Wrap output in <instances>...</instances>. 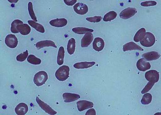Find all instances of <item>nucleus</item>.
Segmentation results:
<instances>
[{"label":"nucleus","mask_w":161,"mask_h":115,"mask_svg":"<svg viewBox=\"0 0 161 115\" xmlns=\"http://www.w3.org/2000/svg\"><path fill=\"white\" fill-rule=\"evenodd\" d=\"M64 2L67 5L72 6L74 5V4L76 3L77 0H64Z\"/></svg>","instance_id":"nucleus-35"},{"label":"nucleus","mask_w":161,"mask_h":115,"mask_svg":"<svg viewBox=\"0 0 161 115\" xmlns=\"http://www.w3.org/2000/svg\"><path fill=\"white\" fill-rule=\"evenodd\" d=\"M28 107L26 104L20 103L17 105L15 108V112L17 115H25L28 112Z\"/></svg>","instance_id":"nucleus-14"},{"label":"nucleus","mask_w":161,"mask_h":115,"mask_svg":"<svg viewBox=\"0 0 161 115\" xmlns=\"http://www.w3.org/2000/svg\"><path fill=\"white\" fill-rule=\"evenodd\" d=\"M105 47L104 41L102 38L97 37L93 42V48L97 52H99L103 50Z\"/></svg>","instance_id":"nucleus-12"},{"label":"nucleus","mask_w":161,"mask_h":115,"mask_svg":"<svg viewBox=\"0 0 161 115\" xmlns=\"http://www.w3.org/2000/svg\"><path fill=\"white\" fill-rule=\"evenodd\" d=\"M152 96L150 93L144 94L141 101V102L143 105L149 104L152 102Z\"/></svg>","instance_id":"nucleus-29"},{"label":"nucleus","mask_w":161,"mask_h":115,"mask_svg":"<svg viewBox=\"0 0 161 115\" xmlns=\"http://www.w3.org/2000/svg\"><path fill=\"white\" fill-rule=\"evenodd\" d=\"M154 83L149 82V81L147 85H146L145 87L144 88V89L142 91V94H144L148 92V91H149L152 89L153 86H154Z\"/></svg>","instance_id":"nucleus-33"},{"label":"nucleus","mask_w":161,"mask_h":115,"mask_svg":"<svg viewBox=\"0 0 161 115\" xmlns=\"http://www.w3.org/2000/svg\"><path fill=\"white\" fill-rule=\"evenodd\" d=\"M8 1L9 2H11V3H14H14H17V2H18V1H9V0H8Z\"/></svg>","instance_id":"nucleus-37"},{"label":"nucleus","mask_w":161,"mask_h":115,"mask_svg":"<svg viewBox=\"0 0 161 115\" xmlns=\"http://www.w3.org/2000/svg\"><path fill=\"white\" fill-rule=\"evenodd\" d=\"M48 79L47 73L44 71H40L35 75L33 78V82L36 86H40L45 84Z\"/></svg>","instance_id":"nucleus-2"},{"label":"nucleus","mask_w":161,"mask_h":115,"mask_svg":"<svg viewBox=\"0 0 161 115\" xmlns=\"http://www.w3.org/2000/svg\"><path fill=\"white\" fill-rule=\"evenodd\" d=\"M76 104L78 110L80 112L92 108L94 106V103L92 102L87 101H79L77 102Z\"/></svg>","instance_id":"nucleus-8"},{"label":"nucleus","mask_w":161,"mask_h":115,"mask_svg":"<svg viewBox=\"0 0 161 115\" xmlns=\"http://www.w3.org/2000/svg\"><path fill=\"white\" fill-rule=\"evenodd\" d=\"M93 35L92 33L88 32V33H86L81 40L80 45H81V47H87L92 42L93 40Z\"/></svg>","instance_id":"nucleus-11"},{"label":"nucleus","mask_w":161,"mask_h":115,"mask_svg":"<svg viewBox=\"0 0 161 115\" xmlns=\"http://www.w3.org/2000/svg\"><path fill=\"white\" fill-rule=\"evenodd\" d=\"M142 57L147 61H153L159 59L160 57V54L157 52L152 51L144 53L142 55Z\"/></svg>","instance_id":"nucleus-17"},{"label":"nucleus","mask_w":161,"mask_h":115,"mask_svg":"<svg viewBox=\"0 0 161 115\" xmlns=\"http://www.w3.org/2000/svg\"><path fill=\"white\" fill-rule=\"evenodd\" d=\"M17 30L19 33L23 36L28 35L31 31L30 27L26 24L19 25L17 26Z\"/></svg>","instance_id":"nucleus-20"},{"label":"nucleus","mask_w":161,"mask_h":115,"mask_svg":"<svg viewBox=\"0 0 161 115\" xmlns=\"http://www.w3.org/2000/svg\"><path fill=\"white\" fill-rule=\"evenodd\" d=\"M75 40L74 38L69 39L67 45V51L70 55H72L75 52Z\"/></svg>","instance_id":"nucleus-24"},{"label":"nucleus","mask_w":161,"mask_h":115,"mask_svg":"<svg viewBox=\"0 0 161 115\" xmlns=\"http://www.w3.org/2000/svg\"><path fill=\"white\" fill-rule=\"evenodd\" d=\"M102 17L101 16H95L93 17H86V19L91 23H99L102 20Z\"/></svg>","instance_id":"nucleus-32"},{"label":"nucleus","mask_w":161,"mask_h":115,"mask_svg":"<svg viewBox=\"0 0 161 115\" xmlns=\"http://www.w3.org/2000/svg\"><path fill=\"white\" fill-rule=\"evenodd\" d=\"M95 64V62L94 61L84 62L76 63L74 64V67L76 69H86L92 67Z\"/></svg>","instance_id":"nucleus-19"},{"label":"nucleus","mask_w":161,"mask_h":115,"mask_svg":"<svg viewBox=\"0 0 161 115\" xmlns=\"http://www.w3.org/2000/svg\"><path fill=\"white\" fill-rule=\"evenodd\" d=\"M49 24L52 26L57 28H62L66 26L68 24V21L66 19L60 18L53 19L49 22Z\"/></svg>","instance_id":"nucleus-16"},{"label":"nucleus","mask_w":161,"mask_h":115,"mask_svg":"<svg viewBox=\"0 0 161 115\" xmlns=\"http://www.w3.org/2000/svg\"><path fill=\"white\" fill-rule=\"evenodd\" d=\"M28 10L30 16L33 20L36 22H37V17L33 11V3L31 2H29L28 3Z\"/></svg>","instance_id":"nucleus-30"},{"label":"nucleus","mask_w":161,"mask_h":115,"mask_svg":"<svg viewBox=\"0 0 161 115\" xmlns=\"http://www.w3.org/2000/svg\"><path fill=\"white\" fill-rule=\"evenodd\" d=\"M53 47L55 48H57L55 43L51 40L42 41L38 42L36 44V47L38 49H41L45 47Z\"/></svg>","instance_id":"nucleus-18"},{"label":"nucleus","mask_w":161,"mask_h":115,"mask_svg":"<svg viewBox=\"0 0 161 115\" xmlns=\"http://www.w3.org/2000/svg\"><path fill=\"white\" fill-rule=\"evenodd\" d=\"M137 12V10L136 8L129 7L120 12L119 17L122 19H127L134 16Z\"/></svg>","instance_id":"nucleus-6"},{"label":"nucleus","mask_w":161,"mask_h":115,"mask_svg":"<svg viewBox=\"0 0 161 115\" xmlns=\"http://www.w3.org/2000/svg\"><path fill=\"white\" fill-rule=\"evenodd\" d=\"M64 102L66 103H70L76 101L80 98V96L78 94L64 93L63 95Z\"/></svg>","instance_id":"nucleus-13"},{"label":"nucleus","mask_w":161,"mask_h":115,"mask_svg":"<svg viewBox=\"0 0 161 115\" xmlns=\"http://www.w3.org/2000/svg\"><path fill=\"white\" fill-rule=\"evenodd\" d=\"M145 78L149 82H158L159 79V74L157 70H152L147 72L145 75Z\"/></svg>","instance_id":"nucleus-4"},{"label":"nucleus","mask_w":161,"mask_h":115,"mask_svg":"<svg viewBox=\"0 0 161 115\" xmlns=\"http://www.w3.org/2000/svg\"><path fill=\"white\" fill-rule=\"evenodd\" d=\"M155 42V37L153 33L150 32H147L144 38L140 41V43L143 47H150L153 46Z\"/></svg>","instance_id":"nucleus-3"},{"label":"nucleus","mask_w":161,"mask_h":115,"mask_svg":"<svg viewBox=\"0 0 161 115\" xmlns=\"http://www.w3.org/2000/svg\"><path fill=\"white\" fill-rule=\"evenodd\" d=\"M157 4V2L155 1H150L147 2H143L141 3V6L143 7H148L156 6Z\"/></svg>","instance_id":"nucleus-34"},{"label":"nucleus","mask_w":161,"mask_h":115,"mask_svg":"<svg viewBox=\"0 0 161 115\" xmlns=\"http://www.w3.org/2000/svg\"><path fill=\"white\" fill-rule=\"evenodd\" d=\"M5 42L6 45L11 49H14L18 44V39L14 35L8 34L6 36Z\"/></svg>","instance_id":"nucleus-7"},{"label":"nucleus","mask_w":161,"mask_h":115,"mask_svg":"<svg viewBox=\"0 0 161 115\" xmlns=\"http://www.w3.org/2000/svg\"><path fill=\"white\" fill-rule=\"evenodd\" d=\"M28 23L32 28H34L37 31L41 33H45V29L44 27L39 23H36L33 20H28Z\"/></svg>","instance_id":"nucleus-23"},{"label":"nucleus","mask_w":161,"mask_h":115,"mask_svg":"<svg viewBox=\"0 0 161 115\" xmlns=\"http://www.w3.org/2000/svg\"><path fill=\"white\" fill-rule=\"evenodd\" d=\"M72 31L74 33L78 34H86V33H88V32L92 33L94 32V30L93 29L83 28V27H77V28H73Z\"/></svg>","instance_id":"nucleus-25"},{"label":"nucleus","mask_w":161,"mask_h":115,"mask_svg":"<svg viewBox=\"0 0 161 115\" xmlns=\"http://www.w3.org/2000/svg\"><path fill=\"white\" fill-rule=\"evenodd\" d=\"M137 68L140 71L145 72L151 68V65L149 62L146 61L144 58L140 59L136 64Z\"/></svg>","instance_id":"nucleus-10"},{"label":"nucleus","mask_w":161,"mask_h":115,"mask_svg":"<svg viewBox=\"0 0 161 115\" xmlns=\"http://www.w3.org/2000/svg\"><path fill=\"white\" fill-rule=\"evenodd\" d=\"M27 61L32 65H38L41 64L42 60L33 54H30L27 58Z\"/></svg>","instance_id":"nucleus-26"},{"label":"nucleus","mask_w":161,"mask_h":115,"mask_svg":"<svg viewBox=\"0 0 161 115\" xmlns=\"http://www.w3.org/2000/svg\"><path fill=\"white\" fill-rule=\"evenodd\" d=\"M146 33V30L144 28H142L139 30L135 34L134 37V41L136 42L141 41L144 38Z\"/></svg>","instance_id":"nucleus-21"},{"label":"nucleus","mask_w":161,"mask_h":115,"mask_svg":"<svg viewBox=\"0 0 161 115\" xmlns=\"http://www.w3.org/2000/svg\"><path fill=\"white\" fill-rule=\"evenodd\" d=\"M74 9L78 14L85 15L88 12V7L83 3H78L74 6Z\"/></svg>","instance_id":"nucleus-9"},{"label":"nucleus","mask_w":161,"mask_h":115,"mask_svg":"<svg viewBox=\"0 0 161 115\" xmlns=\"http://www.w3.org/2000/svg\"><path fill=\"white\" fill-rule=\"evenodd\" d=\"M123 50L125 52L132 50H138L143 51V48L133 42H130L126 43V44L123 45Z\"/></svg>","instance_id":"nucleus-15"},{"label":"nucleus","mask_w":161,"mask_h":115,"mask_svg":"<svg viewBox=\"0 0 161 115\" xmlns=\"http://www.w3.org/2000/svg\"><path fill=\"white\" fill-rule=\"evenodd\" d=\"M23 23L21 20L19 19H15L12 22L11 24V31L13 33H19L17 30V26L19 25L23 24Z\"/></svg>","instance_id":"nucleus-28"},{"label":"nucleus","mask_w":161,"mask_h":115,"mask_svg":"<svg viewBox=\"0 0 161 115\" xmlns=\"http://www.w3.org/2000/svg\"><path fill=\"white\" fill-rule=\"evenodd\" d=\"M65 53V49L64 47H60L58 50V57H57V63L58 65H61L64 64Z\"/></svg>","instance_id":"nucleus-22"},{"label":"nucleus","mask_w":161,"mask_h":115,"mask_svg":"<svg viewBox=\"0 0 161 115\" xmlns=\"http://www.w3.org/2000/svg\"><path fill=\"white\" fill-rule=\"evenodd\" d=\"M85 115H96V112L95 110L93 108H91L89 109L88 111H87V112H86V113H85Z\"/></svg>","instance_id":"nucleus-36"},{"label":"nucleus","mask_w":161,"mask_h":115,"mask_svg":"<svg viewBox=\"0 0 161 115\" xmlns=\"http://www.w3.org/2000/svg\"><path fill=\"white\" fill-rule=\"evenodd\" d=\"M28 51L27 50L26 51L24 52L21 53V54L17 56L16 57V60L19 62H23L25 61L26 59L28 58Z\"/></svg>","instance_id":"nucleus-31"},{"label":"nucleus","mask_w":161,"mask_h":115,"mask_svg":"<svg viewBox=\"0 0 161 115\" xmlns=\"http://www.w3.org/2000/svg\"><path fill=\"white\" fill-rule=\"evenodd\" d=\"M36 101L37 103L39 105V107L46 113L49 114V115H54L57 114L56 111L53 109L49 105L45 103L44 101H42L40 99L39 97H37L36 98Z\"/></svg>","instance_id":"nucleus-5"},{"label":"nucleus","mask_w":161,"mask_h":115,"mask_svg":"<svg viewBox=\"0 0 161 115\" xmlns=\"http://www.w3.org/2000/svg\"><path fill=\"white\" fill-rule=\"evenodd\" d=\"M70 68L67 65L60 67L56 72L55 76L59 81H64L67 79L69 77Z\"/></svg>","instance_id":"nucleus-1"},{"label":"nucleus","mask_w":161,"mask_h":115,"mask_svg":"<svg viewBox=\"0 0 161 115\" xmlns=\"http://www.w3.org/2000/svg\"><path fill=\"white\" fill-rule=\"evenodd\" d=\"M117 13L114 11H111L106 14L104 16L103 21L104 22H110L114 20L117 17Z\"/></svg>","instance_id":"nucleus-27"}]
</instances>
